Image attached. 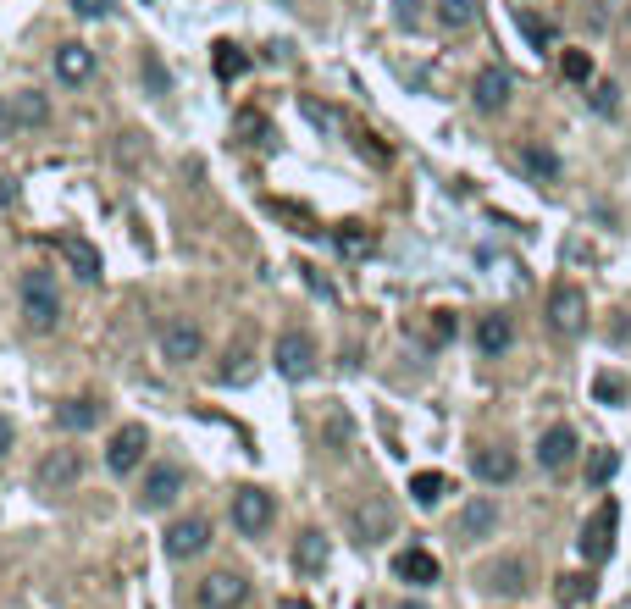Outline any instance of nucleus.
I'll return each instance as SVG.
<instances>
[{"mask_svg":"<svg viewBox=\"0 0 631 609\" xmlns=\"http://www.w3.org/2000/svg\"><path fill=\"white\" fill-rule=\"evenodd\" d=\"M587 100H593L598 117H615V111H620V89L615 84H593V95H587Z\"/></svg>","mask_w":631,"mask_h":609,"instance_id":"35","label":"nucleus"},{"mask_svg":"<svg viewBox=\"0 0 631 609\" xmlns=\"http://www.w3.org/2000/svg\"><path fill=\"white\" fill-rule=\"evenodd\" d=\"M560 72L571 78V84H587V78H593V56H587V50H565V56H560Z\"/></svg>","mask_w":631,"mask_h":609,"instance_id":"33","label":"nucleus"},{"mask_svg":"<svg viewBox=\"0 0 631 609\" xmlns=\"http://www.w3.org/2000/svg\"><path fill=\"white\" fill-rule=\"evenodd\" d=\"M393 23L399 28H421V0H393Z\"/></svg>","mask_w":631,"mask_h":609,"instance_id":"38","label":"nucleus"},{"mask_svg":"<svg viewBox=\"0 0 631 609\" xmlns=\"http://www.w3.org/2000/svg\"><path fill=\"white\" fill-rule=\"evenodd\" d=\"M216 78H227V84H233V78H239L244 67H250V61H244V50L233 45V39H216Z\"/></svg>","mask_w":631,"mask_h":609,"instance_id":"29","label":"nucleus"},{"mask_svg":"<svg viewBox=\"0 0 631 609\" xmlns=\"http://www.w3.org/2000/svg\"><path fill=\"white\" fill-rule=\"evenodd\" d=\"M615 526H620V504L598 499V510L582 521V538H576V549H582L587 565H604L609 554H615Z\"/></svg>","mask_w":631,"mask_h":609,"instance_id":"1","label":"nucleus"},{"mask_svg":"<svg viewBox=\"0 0 631 609\" xmlns=\"http://www.w3.org/2000/svg\"><path fill=\"white\" fill-rule=\"evenodd\" d=\"M144 84H150V95H167V89H172V78L161 72V61H155V56H144Z\"/></svg>","mask_w":631,"mask_h":609,"instance_id":"37","label":"nucleus"},{"mask_svg":"<svg viewBox=\"0 0 631 609\" xmlns=\"http://www.w3.org/2000/svg\"><path fill=\"white\" fill-rule=\"evenodd\" d=\"M493 526H499V504H493V499H471V504L460 510V538H465V543L488 538Z\"/></svg>","mask_w":631,"mask_h":609,"instance_id":"20","label":"nucleus"},{"mask_svg":"<svg viewBox=\"0 0 631 609\" xmlns=\"http://www.w3.org/2000/svg\"><path fill=\"white\" fill-rule=\"evenodd\" d=\"M277 609H316V604H310V598H283Z\"/></svg>","mask_w":631,"mask_h":609,"instance_id":"43","label":"nucleus"},{"mask_svg":"<svg viewBox=\"0 0 631 609\" xmlns=\"http://www.w3.org/2000/svg\"><path fill=\"white\" fill-rule=\"evenodd\" d=\"M167 560H194L200 549H211V521L205 515H183V521L167 526V538H161Z\"/></svg>","mask_w":631,"mask_h":609,"instance_id":"6","label":"nucleus"},{"mask_svg":"<svg viewBox=\"0 0 631 609\" xmlns=\"http://www.w3.org/2000/svg\"><path fill=\"white\" fill-rule=\"evenodd\" d=\"M299 111H305V117L316 122V128H327V133L338 128V117H333V111H327V106H316V100H299Z\"/></svg>","mask_w":631,"mask_h":609,"instance_id":"39","label":"nucleus"},{"mask_svg":"<svg viewBox=\"0 0 631 609\" xmlns=\"http://www.w3.org/2000/svg\"><path fill=\"white\" fill-rule=\"evenodd\" d=\"M327 560H333V543H327V532H305V538L294 543V571L299 576H322Z\"/></svg>","mask_w":631,"mask_h":609,"instance_id":"18","label":"nucleus"},{"mask_svg":"<svg viewBox=\"0 0 631 609\" xmlns=\"http://www.w3.org/2000/svg\"><path fill=\"white\" fill-rule=\"evenodd\" d=\"M178 493H183V471L178 466H155L150 477H144L139 504H144V510H161V504H172Z\"/></svg>","mask_w":631,"mask_h":609,"instance_id":"16","label":"nucleus"},{"mask_svg":"<svg viewBox=\"0 0 631 609\" xmlns=\"http://www.w3.org/2000/svg\"><path fill=\"white\" fill-rule=\"evenodd\" d=\"M95 421H100V405H95V399H67V405L56 410V427L61 432H89Z\"/></svg>","mask_w":631,"mask_h":609,"instance_id":"24","label":"nucleus"},{"mask_svg":"<svg viewBox=\"0 0 631 609\" xmlns=\"http://www.w3.org/2000/svg\"><path fill=\"white\" fill-rule=\"evenodd\" d=\"M12 438H17V432H12V421L0 416V460H6V454H12Z\"/></svg>","mask_w":631,"mask_h":609,"instance_id":"42","label":"nucleus"},{"mask_svg":"<svg viewBox=\"0 0 631 609\" xmlns=\"http://www.w3.org/2000/svg\"><path fill=\"white\" fill-rule=\"evenodd\" d=\"M12 133H17V106H12L6 95H0V144L12 139Z\"/></svg>","mask_w":631,"mask_h":609,"instance_id":"41","label":"nucleus"},{"mask_svg":"<svg viewBox=\"0 0 631 609\" xmlns=\"http://www.w3.org/2000/svg\"><path fill=\"white\" fill-rule=\"evenodd\" d=\"M615 466H620V454L615 449H598L593 460H587V482H593V488H604V482L615 477Z\"/></svg>","mask_w":631,"mask_h":609,"instance_id":"32","label":"nucleus"},{"mask_svg":"<svg viewBox=\"0 0 631 609\" xmlns=\"http://www.w3.org/2000/svg\"><path fill=\"white\" fill-rule=\"evenodd\" d=\"M548 327L560 338H576L587 327V294L576 283H560L554 294H548Z\"/></svg>","mask_w":631,"mask_h":609,"instance_id":"4","label":"nucleus"},{"mask_svg":"<svg viewBox=\"0 0 631 609\" xmlns=\"http://www.w3.org/2000/svg\"><path fill=\"white\" fill-rule=\"evenodd\" d=\"M371 244H377V239H371L366 222H338L333 227V250L349 255V261H355V255H371Z\"/></svg>","mask_w":631,"mask_h":609,"instance_id":"22","label":"nucleus"},{"mask_svg":"<svg viewBox=\"0 0 631 609\" xmlns=\"http://www.w3.org/2000/svg\"><path fill=\"white\" fill-rule=\"evenodd\" d=\"M593 394H598V405H620V399H626L631 388H626V377H615V371H604V377H598V383H593Z\"/></svg>","mask_w":631,"mask_h":609,"instance_id":"34","label":"nucleus"},{"mask_svg":"<svg viewBox=\"0 0 631 609\" xmlns=\"http://www.w3.org/2000/svg\"><path fill=\"white\" fill-rule=\"evenodd\" d=\"M443 493H449V477H443V471H416V477H410V499L416 504H438Z\"/></svg>","mask_w":631,"mask_h":609,"instance_id":"27","label":"nucleus"},{"mask_svg":"<svg viewBox=\"0 0 631 609\" xmlns=\"http://www.w3.org/2000/svg\"><path fill=\"white\" fill-rule=\"evenodd\" d=\"M144 449H150V432H144L139 421L117 427V432H111V443H106V471H111V477H133L139 460H144Z\"/></svg>","mask_w":631,"mask_h":609,"instance_id":"3","label":"nucleus"},{"mask_svg":"<svg viewBox=\"0 0 631 609\" xmlns=\"http://www.w3.org/2000/svg\"><path fill=\"white\" fill-rule=\"evenodd\" d=\"M510 344H515V322H510V316L493 311V316H482V322H477V349H482V355H504Z\"/></svg>","mask_w":631,"mask_h":609,"instance_id":"21","label":"nucleus"},{"mask_svg":"<svg viewBox=\"0 0 631 609\" xmlns=\"http://www.w3.org/2000/svg\"><path fill=\"white\" fill-rule=\"evenodd\" d=\"M12 106H17V122H28V128L50 122V106H45V95H39V89H23V95L12 100Z\"/></svg>","mask_w":631,"mask_h":609,"instance_id":"31","label":"nucleus"},{"mask_svg":"<svg viewBox=\"0 0 631 609\" xmlns=\"http://www.w3.org/2000/svg\"><path fill=\"white\" fill-rule=\"evenodd\" d=\"M521 172L526 178H537V183H554L560 178V156H554L548 144H526L521 150Z\"/></svg>","mask_w":631,"mask_h":609,"instance_id":"23","label":"nucleus"},{"mask_svg":"<svg viewBox=\"0 0 631 609\" xmlns=\"http://www.w3.org/2000/svg\"><path fill=\"white\" fill-rule=\"evenodd\" d=\"M23 322L34 333H50L61 322V294H56V277L50 272H28L23 277Z\"/></svg>","mask_w":631,"mask_h":609,"instance_id":"2","label":"nucleus"},{"mask_svg":"<svg viewBox=\"0 0 631 609\" xmlns=\"http://www.w3.org/2000/svg\"><path fill=\"white\" fill-rule=\"evenodd\" d=\"M310 366H316V344H310V333H299V327L277 333V371H283L288 383L310 377Z\"/></svg>","mask_w":631,"mask_h":609,"instance_id":"9","label":"nucleus"},{"mask_svg":"<svg viewBox=\"0 0 631 609\" xmlns=\"http://www.w3.org/2000/svg\"><path fill=\"white\" fill-rule=\"evenodd\" d=\"M272 515H277V504H272L266 488H239L233 493V526H239L244 538H261L266 526H272Z\"/></svg>","mask_w":631,"mask_h":609,"instance_id":"5","label":"nucleus"},{"mask_svg":"<svg viewBox=\"0 0 631 609\" xmlns=\"http://www.w3.org/2000/svg\"><path fill=\"white\" fill-rule=\"evenodd\" d=\"M200 349H205V333H200V322H194V316H178V322L161 327V355H167L172 366H189V360H200Z\"/></svg>","mask_w":631,"mask_h":609,"instance_id":"8","label":"nucleus"},{"mask_svg":"<svg viewBox=\"0 0 631 609\" xmlns=\"http://www.w3.org/2000/svg\"><path fill=\"white\" fill-rule=\"evenodd\" d=\"M482 587L499 593V598H521L526 587H532V582H526V560H515V554H510V560L488 565V571H482Z\"/></svg>","mask_w":631,"mask_h":609,"instance_id":"15","label":"nucleus"},{"mask_svg":"<svg viewBox=\"0 0 631 609\" xmlns=\"http://www.w3.org/2000/svg\"><path fill=\"white\" fill-rule=\"evenodd\" d=\"M615 609H631V598H626V604H615Z\"/></svg>","mask_w":631,"mask_h":609,"instance_id":"45","label":"nucleus"},{"mask_svg":"<svg viewBox=\"0 0 631 609\" xmlns=\"http://www.w3.org/2000/svg\"><path fill=\"white\" fill-rule=\"evenodd\" d=\"M571 460H576V427H565L560 421V427H548L543 438H537V466L543 471H565Z\"/></svg>","mask_w":631,"mask_h":609,"instance_id":"14","label":"nucleus"},{"mask_svg":"<svg viewBox=\"0 0 631 609\" xmlns=\"http://www.w3.org/2000/svg\"><path fill=\"white\" fill-rule=\"evenodd\" d=\"M449 338H454V316L449 311H432V344H449Z\"/></svg>","mask_w":631,"mask_h":609,"instance_id":"40","label":"nucleus"},{"mask_svg":"<svg viewBox=\"0 0 631 609\" xmlns=\"http://www.w3.org/2000/svg\"><path fill=\"white\" fill-rule=\"evenodd\" d=\"M515 95V78L504 67H482L477 84H471V100H477V111H504Z\"/></svg>","mask_w":631,"mask_h":609,"instance_id":"13","label":"nucleus"},{"mask_svg":"<svg viewBox=\"0 0 631 609\" xmlns=\"http://www.w3.org/2000/svg\"><path fill=\"white\" fill-rule=\"evenodd\" d=\"M39 488L45 493H61V488H78V482H84V454L78 449H50L45 460H39Z\"/></svg>","mask_w":631,"mask_h":609,"instance_id":"7","label":"nucleus"},{"mask_svg":"<svg viewBox=\"0 0 631 609\" xmlns=\"http://www.w3.org/2000/svg\"><path fill=\"white\" fill-rule=\"evenodd\" d=\"M393 576H399V582H410V587H432L443 576V565H438V554H432V549L410 543V549L393 554Z\"/></svg>","mask_w":631,"mask_h":609,"instance_id":"10","label":"nucleus"},{"mask_svg":"<svg viewBox=\"0 0 631 609\" xmlns=\"http://www.w3.org/2000/svg\"><path fill=\"white\" fill-rule=\"evenodd\" d=\"M471 471H477V482L504 488V482L515 477V454L510 449H477V454H471Z\"/></svg>","mask_w":631,"mask_h":609,"instance_id":"19","label":"nucleus"},{"mask_svg":"<svg viewBox=\"0 0 631 609\" xmlns=\"http://www.w3.org/2000/svg\"><path fill=\"white\" fill-rule=\"evenodd\" d=\"M111 6H117V0H72V12L84 17V23H100V17H111Z\"/></svg>","mask_w":631,"mask_h":609,"instance_id":"36","label":"nucleus"},{"mask_svg":"<svg viewBox=\"0 0 631 609\" xmlns=\"http://www.w3.org/2000/svg\"><path fill=\"white\" fill-rule=\"evenodd\" d=\"M56 78H61V84H89V78H95V50L78 45V39L61 45L56 50Z\"/></svg>","mask_w":631,"mask_h":609,"instance_id":"17","label":"nucleus"},{"mask_svg":"<svg viewBox=\"0 0 631 609\" xmlns=\"http://www.w3.org/2000/svg\"><path fill=\"white\" fill-rule=\"evenodd\" d=\"M432 12H438L443 28H471L477 23V0H438Z\"/></svg>","mask_w":631,"mask_h":609,"instance_id":"28","label":"nucleus"},{"mask_svg":"<svg viewBox=\"0 0 631 609\" xmlns=\"http://www.w3.org/2000/svg\"><path fill=\"white\" fill-rule=\"evenodd\" d=\"M515 28H521V34L532 39L537 50H548V45H554V23H548V17H537V12H526V6L515 12Z\"/></svg>","mask_w":631,"mask_h":609,"instance_id":"30","label":"nucleus"},{"mask_svg":"<svg viewBox=\"0 0 631 609\" xmlns=\"http://www.w3.org/2000/svg\"><path fill=\"white\" fill-rule=\"evenodd\" d=\"M61 250H67V261L78 266V277H84V283H100V255H95V244H89V239H61Z\"/></svg>","mask_w":631,"mask_h":609,"instance_id":"25","label":"nucleus"},{"mask_svg":"<svg viewBox=\"0 0 631 609\" xmlns=\"http://www.w3.org/2000/svg\"><path fill=\"white\" fill-rule=\"evenodd\" d=\"M349 526H355V538H360V543H382V538H393V510H388V499H360L355 510H349Z\"/></svg>","mask_w":631,"mask_h":609,"instance_id":"11","label":"nucleus"},{"mask_svg":"<svg viewBox=\"0 0 631 609\" xmlns=\"http://www.w3.org/2000/svg\"><path fill=\"white\" fill-rule=\"evenodd\" d=\"M554 598H560L565 609L587 604V598H593V576H587V571H571V576H560V582H554Z\"/></svg>","mask_w":631,"mask_h":609,"instance_id":"26","label":"nucleus"},{"mask_svg":"<svg viewBox=\"0 0 631 609\" xmlns=\"http://www.w3.org/2000/svg\"><path fill=\"white\" fill-rule=\"evenodd\" d=\"M393 609H427V604H416V598H405V604H393Z\"/></svg>","mask_w":631,"mask_h":609,"instance_id":"44","label":"nucleus"},{"mask_svg":"<svg viewBox=\"0 0 631 609\" xmlns=\"http://www.w3.org/2000/svg\"><path fill=\"white\" fill-rule=\"evenodd\" d=\"M250 598V582L239 571H216L200 582V609H239Z\"/></svg>","mask_w":631,"mask_h":609,"instance_id":"12","label":"nucleus"}]
</instances>
